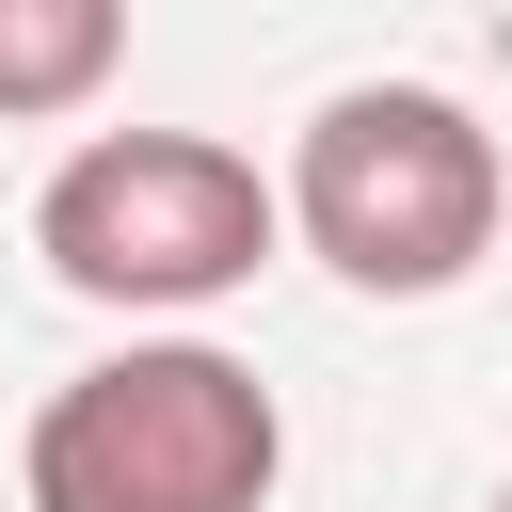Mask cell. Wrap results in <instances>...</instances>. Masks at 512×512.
I'll list each match as a JSON object with an SVG mask.
<instances>
[{"instance_id": "6da1fadb", "label": "cell", "mask_w": 512, "mask_h": 512, "mask_svg": "<svg viewBox=\"0 0 512 512\" xmlns=\"http://www.w3.org/2000/svg\"><path fill=\"white\" fill-rule=\"evenodd\" d=\"M496 224H512V160L432 80H336L304 112V144H288V240L368 304L464 288L496 256Z\"/></svg>"}, {"instance_id": "7a4b0ae2", "label": "cell", "mask_w": 512, "mask_h": 512, "mask_svg": "<svg viewBox=\"0 0 512 512\" xmlns=\"http://www.w3.org/2000/svg\"><path fill=\"white\" fill-rule=\"evenodd\" d=\"M272 464H288V416L224 336H128L32 400L16 496L32 512H256Z\"/></svg>"}, {"instance_id": "3957f363", "label": "cell", "mask_w": 512, "mask_h": 512, "mask_svg": "<svg viewBox=\"0 0 512 512\" xmlns=\"http://www.w3.org/2000/svg\"><path fill=\"white\" fill-rule=\"evenodd\" d=\"M272 240H288V176H256L208 128H80L32 192L48 288H80L112 320H192V304L256 288Z\"/></svg>"}, {"instance_id": "277c9868", "label": "cell", "mask_w": 512, "mask_h": 512, "mask_svg": "<svg viewBox=\"0 0 512 512\" xmlns=\"http://www.w3.org/2000/svg\"><path fill=\"white\" fill-rule=\"evenodd\" d=\"M112 64H128L112 0H0V128H48L80 96H112Z\"/></svg>"}, {"instance_id": "5b68a950", "label": "cell", "mask_w": 512, "mask_h": 512, "mask_svg": "<svg viewBox=\"0 0 512 512\" xmlns=\"http://www.w3.org/2000/svg\"><path fill=\"white\" fill-rule=\"evenodd\" d=\"M496 512H512V480H496Z\"/></svg>"}]
</instances>
